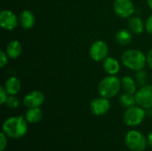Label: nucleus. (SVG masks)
Listing matches in <instances>:
<instances>
[{"label": "nucleus", "instance_id": "obj_5", "mask_svg": "<svg viewBox=\"0 0 152 151\" xmlns=\"http://www.w3.org/2000/svg\"><path fill=\"white\" fill-rule=\"evenodd\" d=\"M145 117L146 112L144 109L138 105H134L126 109L123 116V120L127 126L134 127L142 124Z\"/></svg>", "mask_w": 152, "mask_h": 151}, {"label": "nucleus", "instance_id": "obj_10", "mask_svg": "<svg viewBox=\"0 0 152 151\" xmlns=\"http://www.w3.org/2000/svg\"><path fill=\"white\" fill-rule=\"evenodd\" d=\"M110 109V99L102 96L94 99L90 102V110L95 116H103L107 114Z\"/></svg>", "mask_w": 152, "mask_h": 151}, {"label": "nucleus", "instance_id": "obj_6", "mask_svg": "<svg viewBox=\"0 0 152 151\" xmlns=\"http://www.w3.org/2000/svg\"><path fill=\"white\" fill-rule=\"evenodd\" d=\"M136 104L144 109H152V85H146L141 86L134 93Z\"/></svg>", "mask_w": 152, "mask_h": 151}, {"label": "nucleus", "instance_id": "obj_16", "mask_svg": "<svg viewBox=\"0 0 152 151\" xmlns=\"http://www.w3.org/2000/svg\"><path fill=\"white\" fill-rule=\"evenodd\" d=\"M128 28L134 34H141L145 29V22L139 16H132L128 20Z\"/></svg>", "mask_w": 152, "mask_h": 151}, {"label": "nucleus", "instance_id": "obj_27", "mask_svg": "<svg viewBox=\"0 0 152 151\" xmlns=\"http://www.w3.org/2000/svg\"><path fill=\"white\" fill-rule=\"evenodd\" d=\"M146 57H147V64L149 65V67L152 69V49L150 50V52L147 53Z\"/></svg>", "mask_w": 152, "mask_h": 151}, {"label": "nucleus", "instance_id": "obj_28", "mask_svg": "<svg viewBox=\"0 0 152 151\" xmlns=\"http://www.w3.org/2000/svg\"><path fill=\"white\" fill-rule=\"evenodd\" d=\"M148 143H149V145L152 147V132L151 133H150V134L148 135Z\"/></svg>", "mask_w": 152, "mask_h": 151}, {"label": "nucleus", "instance_id": "obj_13", "mask_svg": "<svg viewBox=\"0 0 152 151\" xmlns=\"http://www.w3.org/2000/svg\"><path fill=\"white\" fill-rule=\"evenodd\" d=\"M102 66H103V69H104L105 72L108 73L109 75L116 76L120 70V63L114 57L108 56L103 61Z\"/></svg>", "mask_w": 152, "mask_h": 151}, {"label": "nucleus", "instance_id": "obj_9", "mask_svg": "<svg viewBox=\"0 0 152 151\" xmlns=\"http://www.w3.org/2000/svg\"><path fill=\"white\" fill-rule=\"evenodd\" d=\"M45 94L41 91H31L28 93L22 101V103L25 108L32 109V108H40L45 102Z\"/></svg>", "mask_w": 152, "mask_h": 151}, {"label": "nucleus", "instance_id": "obj_8", "mask_svg": "<svg viewBox=\"0 0 152 151\" xmlns=\"http://www.w3.org/2000/svg\"><path fill=\"white\" fill-rule=\"evenodd\" d=\"M109 46L106 42L97 40L92 44L89 49V55L94 61H102L108 57Z\"/></svg>", "mask_w": 152, "mask_h": 151}, {"label": "nucleus", "instance_id": "obj_25", "mask_svg": "<svg viewBox=\"0 0 152 151\" xmlns=\"http://www.w3.org/2000/svg\"><path fill=\"white\" fill-rule=\"evenodd\" d=\"M9 94L7 91L5 90L4 86H0V103L1 104H5V101L8 98Z\"/></svg>", "mask_w": 152, "mask_h": 151}, {"label": "nucleus", "instance_id": "obj_18", "mask_svg": "<svg viewBox=\"0 0 152 151\" xmlns=\"http://www.w3.org/2000/svg\"><path fill=\"white\" fill-rule=\"evenodd\" d=\"M44 112L40 108H32V109H28L26 114H25V118L29 124H36L41 121L43 118Z\"/></svg>", "mask_w": 152, "mask_h": 151}, {"label": "nucleus", "instance_id": "obj_17", "mask_svg": "<svg viewBox=\"0 0 152 151\" xmlns=\"http://www.w3.org/2000/svg\"><path fill=\"white\" fill-rule=\"evenodd\" d=\"M132 39H133L132 32L126 28L119 29L115 35V41L117 42L118 44L122 46L128 45L132 42Z\"/></svg>", "mask_w": 152, "mask_h": 151}, {"label": "nucleus", "instance_id": "obj_11", "mask_svg": "<svg viewBox=\"0 0 152 151\" xmlns=\"http://www.w3.org/2000/svg\"><path fill=\"white\" fill-rule=\"evenodd\" d=\"M0 25L5 30H13L19 25V17L10 10H3L0 12Z\"/></svg>", "mask_w": 152, "mask_h": 151}, {"label": "nucleus", "instance_id": "obj_4", "mask_svg": "<svg viewBox=\"0 0 152 151\" xmlns=\"http://www.w3.org/2000/svg\"><path fill=\"white\" fill-rule=\"evenodd\" d=\"M125 143L132 151H144L148 146V139L136 130L129 131L125 136Z\"/></svg>", "mask_w": 152, "mask_h": 151}, {"label": "nucleus", "instance_id": "obj_24", "mask_svg": "<svg viewBox=\"0 0 152 151\" xmlns=\"http://www.w3.org/2000/svg\"><path fill=\"white\" fill-rule=\"evenodd\" d=\"M8 55L6 53L5 51L1 50L0 51V67L3 69L6 66V64L8 63Z\"/></svg>", "mask_w": 152, "mask_h": 151}, {"label": "nucleus", "instance_id": "obj_19", "mask_svg": "<svg viewBox=\"0 0 152 151\" xmlns=\"http://www.w3.org/2000/svg\"><path fill=\"white\" fill-rule=\"evenodd\" d=\"M121 85L122 88L125 92L130 93H135L137 89H136V81L134 77L131 76H125L121 79Z\"/></svg>", "mask_w": 152, "mask_h": 151}, {"label": "nucleus", "instance_id": "obj_20", "mask_svg": "<svg viewBox=\"0 0 152 151\" xmlns=\"http://www.w3.org/2000/svg\"><path fill=\"white\" fill-rule=\"evenodd\" d=\"M119 101H120V104L126 109L130 108L132 106H134L136 104L134 93H126V92L123 93L120 95Z\"/></svg>", "mask_w": 152, "mask_h": 151}, {"label": "nucleus", "instance_id": "obj_2", "mask_svg": "<svg viewBox=\"0 0 152 151\" xmlns=\"http://www.w3.org/2000/svg\"><path fill=\"white\" fill-rule=\"evenodd\" d=\"M122 64L134 71L143 69L147 64L146 55L138 49H128L121 55Z\"/></svg>", "mask_w": 152, "mask_h": 151}, {"label": "nucleus", "instance_id": "obj_14", "mask_svg": "<svg viewBox=\"0 0 152 151\" xmlns=\"http://www.w3.org/2000/svg\"><path fill=\"white\" fill-rule=\"evenodd\" d=\"M5 52L8 55V57L12 60L17 59L22 52V46L21 44L18 40H12L8 43L5 48Z\"/></svg>", "mask_w": 152, "mask_h": 151}, {"label": "nucleus", "instance_id": "obj_12", "mask_svg": "<svg viewBox=\"0 0 152 151\" xmlns=\"http://www.w3.org/2000/svg\"><path fill=\"white\" fill-rule=\"evenodd\" d=\"M36 22L35 14L29 10H24L19 16V24L24 29H30L34 27Z\"/></svg>", "mask_w": 152, "mask_h": 151}, {"label": "nucleus", "instance_id": "obj_22", "mask_svg": "<svg viewBox=\"0 0 152 151\" xmlns=\"http://www.w3.org/2000/svg\"><path fill=\"white\" fill-rule=\"evenodd\" d=\"M5 105L12 109H18L20 105V101L18 97H16V95H9L6 101H5Z\"/></svg>", "mask_w": 152, "mask_h": 151}, {"label": "nucleus", "instance_id": "obj_26", "mask_svg": "<svg viewBox=\"0 0 152 151\" xmlns=\"http://www.w3.org/2000/svg\"><path fill=\"white\" fill-rule=\"evenodd\" d=\"M145 29L149 34L152 35V14L148 17V19L145 21Z\"/></svg>", "mask_w": 152, "mask_h": 151}, {"label": "nucleus", "instance_id": "obj_1", "mask_svg": "<svg viewBox=\"0 0 152 151\" xmlns=\"http://www.w3.org/2000/svg\"><path fill=\"white\" fill-rule=\"evenodd\" d=\"M2 130L9 138L20 139L28 132V121L21 116L11 117L4 120Z\"/></svg>", "mask_w": 152, "mask_h": 151}, {"label": "nucleus", "instance_id": "obj_7", "mask_svg": "<svg viewBox=\"0 0 152 151\" xmlns=\"http://www.w3.org/2000/svg\"><path fill=\"white\" fill-rule=\"evenodd\" d=\"M113 10L118 17L126 19L133 16L135 12V7L132 0H115Z\"/></svg>", "mask_w": 152, "mask_h": 151}, {"label": "nucleus", "instance_id": "obj_3", "mask_svg": "<svg viewBox=\"0 0 152 151\" xmlns=\"http://www.w3.org/2000/svg\"><path fill=\"white\" fill-rule=\"evenodd\" d=\"M121 87V80L117 76L109 75L100 81L98 85V93L104 98L111 99L119 93Z\"/></svg>", "mask_w": 152, "mask_h": 151}, {"label": "nucleus", "instance_id": "obj_15", "mask_svg": "<svg viewBox=\"0 0 152 151\" xmlns=\"http://www.w3.org/2000/svg\"><path fill=\"white\" fill-rule=\"evenodd\" d=\"M4 88L9 95H16L21 89V83L16 77H10L4 83Z\"/></svg>", "mask_w": 152, "mask_h": 151}, {"label": "nucleus", "instance_id": "obj_29", "mask_svg": "<svg viewBox=\"0 0 152 151\" xmlns=\"http://www.w3.org/2000/svg\"><path fill=\"white\" fill-rule=\"evenodd\" d=\"M147 4H148V6L151 8V10L152 11V0H147Z\"/></svg>", "mask_w": 152, "mask_h": 151}, {"label": "nucleus", "instance_id": "obj_23", "mask_svg": "<svg viewBox=\"0 0 152 151\" xmlns=\"http://www.w3.org/2000/svg\"><path fill=\"white\" fill-rule=\"evenodd\" d=\"M7 137L8 136L4 132L0 133V151H4L6 149L7 144H8Z\"/></svg>", "mask_w": 152, "mask_h": 151}, {"label": "nucleus", "instance_id": "obj_21", "mask_svg": "<svg viewBox=\"0 0 152 151\" xmlns=\"http://www.w3.org/2000/svg\"><path fill=\"white\" fill-rule=\"evenodd\" d=\"M134 79H135L138 85H140V86L146 85L147 82H148V73L144 69H141L139 71H136Z\"/></svg>", "mask_w": 152, "mask_h": 151}]
</instances>
